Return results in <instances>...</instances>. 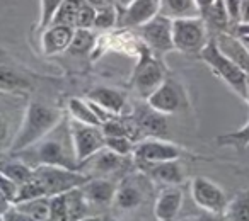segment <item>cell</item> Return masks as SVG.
<instances>
[{
    "label": "cell",
    "mask_w": 249,
    "mask_h": 221,
    "mask_svg": "<svg viewBox=\"0 0 249 221\" xmlns=\"http://www.w3.org/2000/svg\"><path fill=\"white\" fill-rule=\"evenodd\" d=\"M62 110L41 102H29L24 110V118L11 143V153H18L36 145L43 138L55 131L62 123Z\"/></svg>",
    "instance_id": "cell-1"
},
{
    "label": "cell",
    "mask_w": 249,
    "mask_h": 221,
    "mask_svg": "<svg viewBox=\"0 0 249 221\" xmlns=\"http://www.w3.org/2000/svg\"><path fill=\"white\" fill-rule=\"evenodd\" d=\"M200 60L212 70L215 77L222 80L232 92L237 94L241 99L246 100V92H248V73L241 70L232 60H229L224 53L218 49L215 38H210L205 48L198 53Z\"/></svg>",
    "instance_id": "cell-2"
},
{
    "label": "cell",
    "mask_w": 249,
    "mask_h": 221,
    "mask_svg": "<svg viewBox=\"0 0 249 221\" xmlns=\"http://www.w3.org/2000/svg\"><path fill=\"white\" fill-rule=\"evenodd\" d=\"M14 157L21 158L29 167L39 165H56L65 167V169L79 170V163L73 155V148L67 150V145L60 138H43L36 145L22 150V152L12 153Z\"/></svg>",
    "instance_id": "cell-3"
},
{
    "label": "cell",
    "mask_w": 249,
    "mask_h": 221,
    "mask_svg": "<svg viewBox=\"0 0 249 221\" xmlns=\"http://www.w3.org/2000/svg\"><path fill=\"white\" fill-rule=\"evenodd\" d=\"M174 49L186 55H198L208 43V26L201 16L173 19Z\"/></svg>",
    "instance_id": "cell-4"
},
{
    "label": "cell",
    "mask_w": 249,
    "mask_h": 221,
    "mask_svg": "<svg viewBox=\"0 0 249 221\" xmlns=\"http://www.w3.org/2000/svg\"><path fill=\"white\" fill-rule=\"evenodd\" d=\"M166 80V72L160 60L147 48L145 45L140 48L139 63L133 70L132 85L142 99H149V95Z\"/></svg>",
    "instance_id": "cell-5"
},
{
    "label": "cell",
    "mask_w": 249,
    "mask_h": 221,
    "mask_svg": "<svg viewBox=\"0 0 249 221\" xmlns=\"http://www.w3.org/2000/svg\"><path fill=\"white\" fill-rule=\"evenodd\" d=\"M35 177L43 184V187H45L46 194L50 197L84 186L90 179L82 170L65 169V167H56V165L35 167Z\"/></svg>",
    "instance_id": "cell-6"
},
{
    "label": "cell",
    "mask_w": 249,
    "mask_h": 221,
    "mask_svg": "<svg viewBox=\"0 0 249 221\" xmlns=\"http://www.w3.org/2000/svg\"><path fill=\"white\" fill-rule=\"evenodd\" d=\"M69 135L79 167L80 163H84L94 153H97L106 146V136H104L103 129L99 126L84 125V123H79L75 119H70Z\"/></svg>",
    "instance_id": "cell-7"
},
{
    "label": "cell",
    "mask_w": 249,
    "mask_h": 221,
    "mask_svg": "<svg viewBox=\"0 0 249 221\" xmlns=\"http://www.w3.org/2000/svg\"><path fill=\"white\" fill-rule=\"evenodd\" d=\"M140 32L143 45L157 56L167 55L169 51H174V43H173V19L166 17L159 12L154 19L145 22L143 26L137 28Z\"/></svg>",
    "instance_id": "cell-8"
},
{
    "label": "cell",
    "mask_w": 249,
    "mask_h": 221,
    "mask_svg": "<svg viewBox=\"0 0 249 221\" xmlns=\"http://www.w3.org/2000/svg\"><path fill=\"white\" fill-rule=\"evenodd\" d=\"M183 153V148L178 146L176 143L157 138V136H149V138L135 143V148H133L135 160L143 165L167 162V160H179Z\"/></svg>",
    "instance_id": "cell-9"
},
{
    "label": "cell",
    "mask_w": 249,
    "mask_h": 221,
    "mask_svg": "<svg viewBox=\"0 0 249 221\" xmlns=\"http://www.w3.org/2000/svg\"><path fill=\"white\" fill-rule=\"evenodd\" d=\"M191 197L207 213L224 214L229 201L220 186L207 177H195L191 180Z\"/></svg>",
    "instance_id": "cell-10"
},
{
    "label": "cell",
    "mask_w": 249,
    "mask_h": 221,
    "mask_svg": "<svg viewBox=\"0 0 249 221\" xmlns=\"http://www.w3.org/2000/svg\"><path fill=\"white\" fill-rule=\"evenodd\" d=\"M184 102V94L179 83L174 82L173 79H166L147 99V104L154 110L160 112L164 116L174 114L181 109Z\"/></svg>",
    "instance_id": "cell-11"
},
{
    "label": "cell",
    "mask_w": 249,
    "mask_h": 221,
    "mask_svg": "<svg viewBox=\"0 0 249 221\" xmlns=\"http://www.w3.org/2000/svg\"><path fill=\"white\" fill-rule=\"evenodd\" d=\"M123 167L124 157L104 146L103 150L94 153L90 158H87L84 163H80L79 170H86L84 174H87L89 177H106L109 174L121 170Z\"/></svg>",
    "instance_id": "cell-12"
},
{
    "label": "cell",
    "mask_w": 249,
    "mask_h": 221,
    "mask_svg": "<svg viewBox=\"0 0 249 221\" xmlns=\"http://www.w3.org/2000/svg\"><path fill=\"white\" fill-rule=\"evenodd\" d=\"M75 28L65 24H50L43 29L41 36V51L46 56L60 55L70 48V43L73 39Z\"/></svg>",
    "instance_id": "cell-13"
},
{
    "label": "cell",
    "mask_w": 249,
    "mask_h": 221,
    "mask_svg": "<svg viewBox=\"0 0 249 221\" xmlns=\"http://www.w3.org/2000/svg\"><path fill=\"white\" fill-rule=\"evenodd\" d=\"M218 49L227 56L229 60L235 63L241 70H244L249 75V48L246 46V43L241 38H237L232 32H220V34L215 38Z\"/></svg>",
    "instance_id": "cell-14"
},
{
    "label": "cell",
    "mask_w": 249,
    "mask_h": 221,
    "mask_svg": "<svg viewBox=\"0 0 249 221\" xmlns=\"http://www.w3.org/2000/svg\"><path fill=\"white\" fill-rule=\"evenodd\" d=\"M183 206V190L178 186H167L156 199L154 214L157 221H174Z\"/></svg>",
    "instance_id": "cell-15"
},
{
    "label": "cell",
    "mask_w": 249,
    "mask_h": 221,
    "mask_svg": "<svg viewBox=\"0 0 249 221\" xmlns=\"http://www.w3.org/2000/svg\"><path fill=\"white\" fill-rule=\"evenodd\" d=\"M143 199H145V192H143V186L140 184V180L135 177H128L116 187L113 204L120 211H132L139 207Z\"/></svg>",
    "instance_id": "cell-16"
},
{
    "label": "cell",
    "mask_w": 249,
    "mask_h": 221,
    "mask_svg": "<svg viewBox=\"0 0 249 221\" xmlns=\"http://www.w3.org/2000/svg\"><path fill=\"white\" fill-rule=\"evenodd\" d=\"M116 187V184L104 177H90L84 186H80V189L89 203L106 206V204H113Z\"/></svg>",
    "instance_id": "cell-17"
},
{
    "label": "cell",
    "mask_w": 249,
    "mask_h": 221,
    "mask_svg": "<svg viewBox=\"0 0 249 221\" xmlns=\"http://www.w3.org/2000/svg\"><path fill=\"white\" fill-rule=\"evenodd\" d=\"M33 90V80L19 70L0 65V92L24 95Z\"/></svg>",
    "instance_id": "cell-18"
},
{
    "label": "cell",
    "mask_w": 249,
    "mask_h": 221,
    "mask_svg": "<svg viewBox=\"0 0 249 221\" xmlns=\"http://www.w3.org/2000/svg\"><path fill=\"white\" fill-rule=\"evenodd\" d=\"M147 174L154 180L166 186H181L184 182V169L179 160H167L147 165Z\"/></svg>",
    "instance_id": "cell-19"
},
{
    "label": "cell",
    "mask_w": 249,
    "mask_h": 221,
    "mask_svg": "<svg viewBox=\"0 0 249 221\" xmlns=\"http://www.w3.org/2000/svg\"><path fill=\"white\" fill-rule=\"evenodd\" d=\"M87 99L116 116L121 114V110L126 104L124 94L116 89H111V87H96L87 94Z\"/></svg>",
    "instance_id": "cell-20"
},
{
    "label": "cell",
    "mask_w": 249,
    "mask_h": 221,
    "mask_svg": "<svg viewBox=\"0 0 249 221\" xmlns=\"http://www.w3.org/2000/svg\"><path fill=\"white\" fill-rule=\"evenodd\" d=\"M137 125H139L140 129L147 131L150 136H157V138L166 135V131H167L166 116L157 112V110H154L149 104H147L145 109L139 110V114H137Z\"/></svg>",
    "instance_id": "cell-21"
},
{
    "label": "cell",
    "mask_w": 249,
    "mask_h": 221,
    "mask_svg": "<svg viewBox=\"0 0 249 221\" xmlns=\"http://www.w3.org/2000/svg\"><path fill=\"white\" fill-rule=\"evenodd\" d=\"M63 194H65V216H63V221H79L82 218L89 216L90 203L86 199L80 187L67 190Z\"/></svg>",
    "instance_id": "cell-22"
},
{
    "label": "cell",
    "mask_w": 249,
    "mask_h": 221,
    "mask_svg": "<svg viewBox=\"0 0 249 221\" xmlns=\"http://www.w3.org/2000/svg\"><path fill=\"white\" fill-rule=\"evenodd\" d=\"M159 12L169 19L201 16L195 0H159Z\"/></svg>",
    "instance_id": "cell-23"
},
{
    "label": "cell",
    "mask_w": 249,
    "mask_h": 221,
    "mask_svg": "<svg viewBox=\"0 0 249 221\" xmlns=\"http://www.w3.org/2000/svg\"><path fill=\"white\" fill-rule=\"evenodd\" d=\"M67 109H69V112H70V118L75 119V121L84 123V125H90V126H99V128L103 126V123L97 118L96 110L92 109L89 100L72 97V99H69Z\"/></svg>",
    "instance_id": "cell-24"
},
{
    "label": "cell",
    "mask_w": 249,
    "mask_h": 221,
    "mask_svg": "<svg viewBox=\"0 0 249 221\" xmlns=\"http://www.w3.org/2000/svg\"><path fill=\"white\" fill-rule=\"evenodd\" d=\"M0 172L5 174L7 177H11L19 186L35 177V169L29 167L26 162H22L21 158H18V157H14L11 160H2L0 162Z\"/></svg>",
    "instance_id": "cell-25"
},
{
    "label": "cell",
    "mask_w": 249,
    "mask_h": 221,
    "mask_svg": "<svg viewBox=\"0 0 249 221\" xmlns=\"http://www.w3.org/2000/svg\"><path fill=\"white\" fill-rule=\"evenodd\" d=\"M19 211L28 214L35 221H52V206H50V197H38V199L24 201V203L14 204Z\"/></svg>",
    "instance_id": "cell-26"
},
{
    "label": "cell",
    "mask_w": 249,
    "mask_h": 221,
    "mask_svg": "<svg viewBox=\"0 0 249 221\" xmlns=\"http://www.w3.org/2000/svg\"><path fill=\"white\" fill-rule=\"evenodd\" d=\"M224 216L227 221H249V189L242 190L229 201Z\"/></svg>",
    "instance_id": "cell-27"
},
{
    "label": "cell",
    "mask_w": 249,
    "mask_h": 221,
    "mask_svg": "<svg viewBox=\"0 0 249 221\" xmlns=\"http://www.w3.org/2000/svg\"><path fill=\"white\" fill-rule=\"evenodd\" d=\"M201 17L205 19L207 26H213L215 29H218V31H222V32L227 31V29L231 28L224 0H215L213 4L201 14Z\"/></svg>",
    "instance_id": "cell-28"
},
{
    "label": "cell",
    "mask_w": 249,
    "mask_h": 221,
    "mask_svg": "<svg viewBox=\"0 0 249 221\" xmlns=\"http://www.w3.org/2000/svg\"><path fill=\"white\" fill-rule=\"evenodd\" d=\"M82 2L84 0H63L58 11H56L55 17H53L52 24H65L75 28L77 16H79Z\"/></svg>",
    "instance_id": "cell-29"
},
{
    "label": "cell",
    "mask_w": 249,
    "mask_h": 221,
    "mask_svg": "<svg viewBox=\"0 0 249 221\" xmlns=\"http://www.w3.org/2000/svg\"><path fill=\"white\" fill-rule=\"evenodd\" d=\"M217 145L220 146H232L235 150H246L249 146V121L242 128L231 133L217 136Z\"/></svg>",
    "instance_id": "cell-30"
},
{
    "label": "cell",
    "mask_w": 249,
    "mask_h": 221,
    "mask_svg": "<svg viewBox=\"0 0 249 221\" xmlns=\"http://www.w3.org/2000/svg\"><path fill=\"white\" fill-rule=\"evenodd\" d=\"M94 45H96V36H94L92 29H75L69 51L73 55H86V53L92 51Z\"/></svg>",
    "instance_id": "cell-31"
},
{
    "label": "cell",
    "mask_w": 249,
    "mask_h": 221,
    "mask_svg": "<svg viewBox=\"0 0 249 221\" xmlns=\"http://www.w3.org/2000/svg\"><path fill=\"white\" fill-rule=\"evenodd\" d=\"M45 196H48V194H46L43 184L39 182L36 177H33L31 180H28V182L19 186V192H18V197H16L14 204L24 203V201H31V199H38V197H45Z\"/></svg>",
    "instance_id": "cell-32"
},
{
    "label": "cell",
    "mask_w": 249,
    "mask_h": 221,
    "mask_svg": "<svg viewBox=\"0 0 249 221\" xmlns=\"http://www.w3.org/2000/svg\"><path fill=\"white\" fill-rule=\"evenodd\" d=\"M120 21V11L116 5L106 9H99L96 14V21H94V29H113Z\"/></svg>",
    "instance_id": "cell-33"
},
{
    "label": "cell",
    "mask_w": 249,
    "mask_h": 221,
    "mask_svg": "<svg viewBox=\"0 0 249 221\" xmlns=\"http://www.w3.org/2000/svg\"><path fill=\"white\" fill-rule=\"evenodd\" d=\"M63 0H39V29H45L52 24L56 11Z\"/></svg>",
    "instance_id": "cell-34"
},
{
    "label": "cell",
    "mask_w": 249,
    "mask_h": 221,
    "mask_svg": "<svg viewBox=\"0 0 249 221\" xmlns=\"http://www.w3.org/2000/svg\"><path fill=\"white\" fill-rule=\"evenodd\" d=\"M106 148L113 150L123 157H128L130 153H133L135 143L128 136H106Z\"/></svg>",
    "instance_id": "cell-35"
},
{
    "label": "cell",
    "mask_w": 249,
    "mask_h": 221,
    "mask_svg": "<svg viewBox=\"0 0 249 221\" xmlns=\"http://www.w3.org/2000/svg\"><path fill=\"white\" fill-rule=\"evenodd\" d=\"M96 14L97 11L92 5L84 0L82 5H80L79 16H77V22H75V29H94V21H96Z\"/></svg>",
    "instance_id": "cell-36"
},
{
    "label": "cell",
    "mask_w": 249,
    "mask_h": 221,
    "mask_svg": "<svg viewBox=\"0 0 249 221\" xmlns=\"http://www.w3.org/2000/svg\"><path fill=\"white\" fill-rule=\"evenodd\" d=\"M0 190H2L4 196L14 204L16 197H18V192H19V184L14 182V180H12L11 177L5 175V174L0 172Z\"/></svg>",
    "instance_id": "cell-37"
},
{
    "label": "cell",
    "mask_w": 249,
    "mask_h": 221,
    "mask_svg": "<svg viewBox=\"0 0 249 221\" xmlns=\"http://www.w3.org/2000/svg\"><path fill=\"white\" fill-rule=\"evenodd\" d=\"M225 9H227L229 22H231V29L241 22V0H224Z\"/></svg>",
    "instance_id": "cell-38"
},
{
    "label": "cell",
    "mask_w": 249,
    "mask_h": 221,
    "mask_svg": "<svg viewBox=\"0 0 249 221\" xmlns=\"http://www.w3.org/2000/svg\"><path fill=\"white\" fill-rule=\"evenodd\" d=\"M2 221H35L33 218H29L28 214H24L22 211H19L16 206H12L4 216L0 218Z\"/></svg>",
    "instance_id": "cell-39"
},
{
    "label": "cell",
    "mask_w": 249,
    "mask_h": 221,
    "mask_svg": "<svg viewBox=\"0 0 249 221\" xmlns=\"http://www.w3.org/2000/svg\"><path fill=\"white\" fill-rule=\"evenodd\" d=\"M181 221H227L225 220L224 214H215V213H207L205 214H196V216H190V218H184Z\"/></svg>",
    "instance_id": "cell-40"
},
{
    "label": "cell",
    "mask_w": 249,
    "mask_h": 221,
    "mask_svg": "<svg viewBox=\"0 0 249 221\" xmlns=\"http://www.w3.org/2000/svg\"><path fill=\"white\" fill-rule=\"evenodd\" d=\"M9 138V125H7V119L4 116L0 114V145H4Z\"/></svg>",
    "instance_id": "cell-41"
},
{
    "label": "cell",
    "mask_w": 249,
    "mask_h": 221,
    "mask_svg": "<svg viewBox=\"0 0 249 221\" xmlns=\"http://www.w3.org/2000/svg\"><path fill=\"white\" fill-rule=\"evenodd\" d=\"M90 5H92L96 11H99V9H106V7H113V5H116V0H87Z\"/></svg>",
    "instance_id": "cell-42"
},
{
    "label": "cell",
    "mask_w": 249,
    "mask_h": 221,
    "mask_svg": "<svg viewBox=\"0 0 249 221\" xmlns=\"http://www.w3.org/2000/svg\"><path fill=\"white\" fill-rule=\"evenodd\" d=\"M12 206H14V204H12L11 201H9L7 197L4 196V192H2V190H0V218L4 216V214L7 213V211L11 209Z\"/></svg>",
    "instance_id": "cell-43"
},
{
    "label": "cell",
    "mask_w": 249,
    "mask_h": 221,
    "mask_svg": "<svg viewBox=\"0 0 249 221\" xmlns=\"http://www.w3.org/2000/svg\"><path fill=\"white\" fill-rule=\"evenodd\" d=\"M241 22H249V0H241Z\"/></svg>",
    "instance_id": "cell-44"
},
{
    "label": "cell",
    "mask_w": 249,
    "mask_h": 221,
    "mask_svg": "<svg viewBox=\"0 0 249 221\" xmlns=\"http://www.w3.org/2000/svg\"><path fill=\"white\" fill-rule=\"evenodd\" d=\"M196 2V5H198V9H200V12L203 14L205 11H207L208 7H210L212 4H213L215 0H195Z\"/></svg>",
    "instance_id": "cell-45"
},
{
    "label": "cell",
    "mask_w": 249,
    "mask_h": 221,
    "mask_svg": "<svg viewBox=\"0 0 249 221\" xmlns=\"http://www.w3.org/2000/svg\"><path fill=\"white\" fill-rule=\"evenodd\" d=\"M132 2H133V0H116V7L120 9V11H123V9L128 7Z\"/></svg>",
    "instance_id": "cell-46"
},
{
    "label": "cell",
    "mask_w": 249,
    "mask_h": 221,
    "mask_svg": "<svg viewBox=\"0 0 249 221\" xmlns=\"http://www.w3.org/2000/svg\"><path fill=\"white\" fill-rule=\"evenodd\" d=\"M79 221H103L99 216H86V218H82V220H79Z\"/></svg>",
    "instance_id": "cell-47"
},
{
    "label": "cell",
    "mask_w": 249,
    "mask_h": 221,
    "mask_svg": "<svg viewBox=\"0 0 249 221\" xmlns=\"http://www.w3.org/2000/svg\"><path fill=\"white\" fill-rule=\"evenodd\" d=\"M246 102L249 104V77H248V92H246Z\"/></svg>",
    "instance_id": "cell-48"
}]
</instances>
